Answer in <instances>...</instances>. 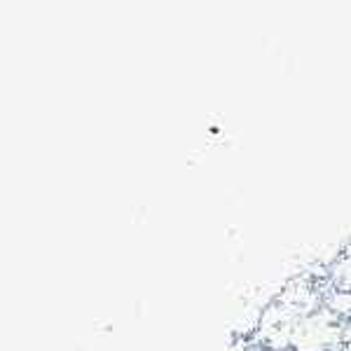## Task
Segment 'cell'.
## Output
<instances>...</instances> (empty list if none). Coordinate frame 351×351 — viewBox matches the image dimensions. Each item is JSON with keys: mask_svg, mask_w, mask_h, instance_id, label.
Listing matches in <instances>:
<instances>
[{"mask_svg": "<svg viewBox=\"0 0 351 351\" xmlns=\"http://www.w3.org/2000/svg\"><path fill=\"white\" fill-rule=\"evenodd\" d=\"M274 351H300V347L293 342H281V344H276Z\"/></svg>", "mask_w": 351, "mask_h": 351, "instance_id": "obj_1", "label": "cell"}, {"mask_svg": "<svg viewBox=\"0 0 351 351\" xmlns=\"http://www.w3.org/2000/svg\"><path fill=\"white\" fill-rule=\"evenodd\" d=\"M321 351H344V349H335V347H328V349H321Z\"/></svg>", "mask_w": 351, "mask_h": 351, "instance_id": "obj_2", "label": "cell"}]
</instances>
